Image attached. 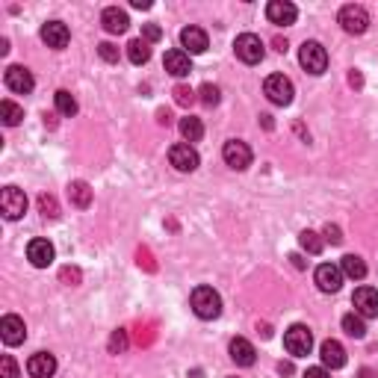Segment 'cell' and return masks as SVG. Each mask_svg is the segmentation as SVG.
I'll list each match as a JSON object with an SVG mask.
<instances>
[{"label":"cell","mask_w":378,"mask_h":378,"mask_svg":"<svg viewBox=\"0 0 378 378\" xmlns=\"http://www.w3.org/2000/svg\"><path fill=\"white\" fill-rule=\"evenodd\" d=\"M175 101L181 104V107H189V104L195 101V92L189 86H175Z\"/></svg>","instance_id":"obj_36"},{"label":"cell","mask_w":378,"mask_h":378,"mask_svg":"<svg viewBox=\"0 0 378 378\" xmlns=\"http://www.w3.org/2000/svg\"><path fill=\"white\" fill-rule=\"evenodd\" d=\"M181 136L186 139L189 145L198 142V139L204 136V124H201V118H195V115H186V118H181Z\"/></svg>","instance_id":"obj_25"},{"label":"cell","mask_w":378,"mask_h":378,"mask_svg":"<svg viewBox=\"0 0 378 378\" xmlns=\"http://www.w3.org/2000/svg\"><path fill=\"white\" fill-rule=\"evenodd\" d=\"M0 378H21V373H18V364L12 355H3L0 357Z\"/></svg>","instance_id":"obj_32"},{"label":"cell","mask_w":378,"mask_h":378,"mask_svg":"<svg viewBox=\"0 0 378 378\" xmlns=\"http://www.w3.org/2000/svg\"><path fill=\"white\" fill-rule=\"evenodd\" d=\"M157 122H160V124H168V122H172V115H168L166 109H160V113H157Z\"/></svg>","instance_id":"obj_41"},{"label":"cell","mask_w":378,"mask_h":378,"mask_svg":"<svg viewBox=\"0 0 378 378\" xmlns=\"http://www.w3.org/2000/svg\"><path fill=\"white\" fill-rule=\"evenodd\" d=\"M98 54H101L104 63H118V47L113 42H101L98 45Z\"/></svg>","instance_id":"obj_35"},{"label":"cell","mask_w":378,"mask_h":378,"mask_svg":"<svg viewBox=\"0 0 378 378\" xmlns=\"http://www.w3.org/2000/svg\"><path fill=\"white\" fill-rule=\"evenodd\" d=\"M322 236H325V243H331V245H340L343 243V234H340V227H337V225H325Z\"/></svg>","instance_id":"obj_37"},{"label":"cell","mask_w":378,"mask_h":378,"mask_svg":"<svg viewBox=\"0 0 378 378\" xmlns=\"http://www.w3.org/2000/svg\"><path fill=\"white\" fill-rule=\"evenodd\" d=\"M340 269H343L346 278H352V281H361V278H366V263L357 254H346L343 260H340Z\"/></svg>","instance_id":"obj_24"},{"label":"cell","mask_w":378,"mask_h":378,"mask_svg":"<svg viewBox=\"0 0 378 378\" xmlns=\"http://www.w3.org/2000/svg\"><path fill=\"white\" fill-rule=\"evenodd\" d=\"M304 378H331V375H328L325 366H307V370H304Z\"/></svg>","instance_id":"obj_39"},{"label":"cell","mask_w":378,"mask_h":378,"mask_svg":"<svg viewBox=\"0 0 378 378\" xmlns=\"http://www.w3.org/2000/svg\"><path fill=\"white\" fill-rule=\"evenodd\" d=\"M222 157H225L227 166L236 168V172H243V168L252 166V148H248L245 142H240V139H231V142H225Z\"/></svg>","instance_id":"obj_9"},{"label":"cell","mask_w":378,"mask_h":378,"mask_svg":"<svg viewBox=\"0 0 378 378\" xmlns=\"http://www.w3.org/2000/svg\"><path fill=\"white\" fill-rule=\"evenodd\" d=\"M192 311L198 320H216L222 313V296H219L213 287H195L192 290Z\"/></svg>","instance_id":"obj_1"},{"label":"cell","mask_w":378,"mask_h":378,"mask_svg":"<svg viewBox=\"0 0 378 378\" xmlns=\"http://www.w3.org/2000/svg\"><path fill=\"white\" fill-rule=\"evenodd\" d=\"M168 160H172L177 172H195L201 157H198V151L189 142H177V145H172V151H168Z\"/></svg>","instance_id":"obj_8"},{"label":"cell","mask_w":378,"mask_h":378,"mask_svg":"<svg viewBox=\"0 0 378 378\" xmlns=\"http://www.w3.org/2000/svg\"><path fill=\"white\" fill-rule=\"evenodd\" d=\"M0 337H3V343H6V346H18V343H24V340H27V325H24L21 316L6 313L3 320H0Z\"/></svg>","instance_id":"obj_11"},{"label":"cell","mask_w":378,"mask_h":378,"mask_svg":"<svg viewBox=\"0 0 378 378\" xmlns=\"http://www.w3.org/2000/svg\"><path fill=\"white\" fill-rule=\"evenodd\" d=\"M124 349H127V331L124 328H118V331H113V337H109V352L122 355Z\"/></svg>","instance_id":"obj_33"},{"label":"cell","mask_w":378,"mask_h":378,"mask_svg":"<svg viewBox=\"0 0 378 378\" xmlns=\"http://www.w3.org/2000/svg\"><path fill=\"white\" fill-rule=\"evenodd\" d=\"M127 59H131L133 65H145L148 59H151V47H148L145 38H133V42L127 45Z\"/></svg>","instance_id":"obj_26"},{"label":"cell","mask_w":378,"mask_h":378,"mask_svg":"<svg viewBox=\"0 0 378 378\" xmlns=\"http://www.w3.org/2000/svg\"><path fill=\"white\" fill-rule=\"evenodd\" d=\"M343 331L355 337V340H364L366 337V322H364V316H357V313H346L343 316Z\"/></svg>","instance_id":"obj_27"},{"label":"cell","mask_w":378,"mask_h":378,"mask_svg":"<svg viewBox=\"0 0 378 378\" xmlns=\"http://www.w3.org/2000/svg\"><path fill=\"white\" fill-rule=\"evenodd\" d=\"M284 349L290 352L293 357L311 355V349H313L311 328H307V325H290V328H287V334H284Z\"/></svg>","instance_id":"obj_2"},{"label":"cell","mask_w":378,"mask_h":378,"mask_svg":"<svg viewBox=\"0 0 378 378\" xmlns=\"http://www.w3.org/2000/svg\"><path fill=\"white\" fill-rule=\"evenodd\" d=\"M68 38H71V33H68V27L63 21H47L42 27V42L47 47H54V51H63L68 45Z\"/></svg>","instance_id":"obj_17"},{"label":"cell","mask_w":378,"mask_h":378,"mask_svg":"<svg viewBox=\"0 0 378 378\" xmlns=\"http://www.w3.org/2000/svg\"><path fill=\"white\" fill-rule=\"evenodd\" d=\"M340 24H343L346 33L361 36V33H366V27H370V12L357 3H349V6L340 9Z\"/></svg>","instance_id":"obj_7"},{"label":"cell","mask_w":378,"mask_h":378,"mask_svg":"<svg viewBox=\"0 0 378 378\" xmlns=\"http://www.w3.org/2000/svg\"><path fill=\"white\" fill-rule=\"evenodd\" d=\"M266 18L278 27H287V24H296L298 9L290 3V0H272V3L266 6Z\"/></svg>","instance_id":"obj_14"},{"label":"cell","mask_w":378,"mask_h":378,"mask_svg":"<svg viewBox=\"0 0 378 378\" xmlns=\"http://www.w3.org/2000/svg\"><path fill=\"white\" fill-rule=\"evenodd\" d=\"M349 83H352V86H361V83H364V80H361V74H355V71H352V74H349Z\"/></svg>","instance_id":"obj_43"},{"label":"cell","mask_w":378,"mask_h":378,"mask_svg":"<svg viewBox=\"0 0 378 378\" xmlns=\"http://www.w3.org/2000/svg\"><path fill=\"white\" fill-rule=\"evenodd\" d=\"M27 373L33 378H54L56 373V357L51 352H36L33 357L27 361Z\"/></svg>","instance_id":"obj_16"},{"label":"cell","mask_w":378,"mask_h":378,"mask_svg":"<svg viewBox=\"0 0 378 378\" xmlns=\"http://www.w3.org/2000/svg\"><path fill=\"white\" fill-rule=\"evenodd\" d=\"M231 361L236 364V366H252L254 361H257V352H254V346L245 340V337H234L231 340Z\"/></svg>","instance_id":"obj_20"},{"label":"cell","mask_w":378,"mask_h":378,"mask_svg":"<svg viewBox=\"0 0 378 378\" xmlns=\"http://www.w3.org/2000/svg\"><path fill=\"white\" fill-rule=\"evenodd\" d=\"M263 92H266V98H269L272 104L287 107V104H293L296 89H293V83H290V77H284V74H269V77H266V83H263Z\"/></svg>","instance_id":"obj_3"},{"label":"cell","mask_w":378,"mask_h":378,"mask_svg":"<svg viewBox=\"0 0 378 378\" xmlns=\"http://www.w3.org/2000/svg\"><path fill=\"white\" fill-rule=\"evenodd\" d=\"M54 104H56V113L59 115H68L71 118L77 113V101H74V95L71 92H65V89H59V92L54 95Z\"/></svg>","instance_id":"obj_28"},{"label":"cell","mask_w":378,"mask_h":378,"mask_svg":"<svg viewBox=\"0 0 378 378\" xmlns=\"http://www.w3.org/2000/svg\"><path fill=\"white\" fill-rule=\"evenodd\" d=\"M0 210H3L9 222L21 219L27 213V195L18 186H3V192H0Z\"/></svg>","instance_id":"obj_6"},{"label":"cell","mask_w":378,"mask_h":378,"mask_svg":"<svg viewBox=\"0 0 378 378\" xmlns=\"http://www.w3.org/2000/svg\"><path fill=\"white\" fill-rule=\"evenodd\" d=\"M290 260H293V266H296V269H302V266H304V260H302V257H298V254H293Z\"/></svg>","instance_id":"obj_44"},{"label":"cell","mask_w":378,"mask_h":378,"mask_svg":"<svg viewBox=\"0 0 378 378\" xmlns=\"http://www.w3.org/2000/svg\"><path fill=\"white\" fill-rule=\"evenodd\" d=\"M38 210H42L47 219H56L59 216V204H56V198L54 195H38Z\"/></svg>","instance_id":"obj_31"},{"label":"cell","mask_w":378,"mask_h":378,"mask_svg":"<svg viewBox=\"0 0 378 378\" xmlns=\"http://www.w3.org/2000/svg\"><path fill=\"white\" fill-rule=\"evenodd\" d=\"M27 257H30V263H33L36 269H45V266L54 263L56 252H54V245L47 243V240H30V245H27Z\"/></svg>","instance_id":"obj_15"},{"label":"cell","mask_w":378,"mask_h":378,"mask_svg":"<svg viewBox=\"0 0 378 378\" xmlns=\"http://www.w3.org/2000/svg\"><path fill=\"white\" fill-rule=\"evenodd\" d=\"M63 281H71V284H77V281H80V272L71 269V266H65V269H63Z\"/></svg>","instance_id":"obj_40"},{"label":"cell","mask_w":378,"mask_h":378,"mask_svg":"<svg viewBox=\"0 0 378 378\" xmlns=\"http://www.w3.org/2000/svg\"><path fill=\"white\" fill-rule=\"evenodd\" d=\"M234 51H236V56H240L245 65H257V63L263 59L266 47H263V42H260V36H254V33H243V36H236Z\"/></svg>","instance_id":"obj_5"},{"label":"cell","mask_w":378,"mask_h":378,"mask_svg":"<svg viewBox=\"0 0 378 378\" xmlns=\"http://www.w3.org/2000/svg\"><path fill=\"white\" fill-rule=\"evenodd\" d=\"M198 95H201L204 107H216L219 104V86H213V83H204L201 89H198Z\"/></svg>","instance_id":"obj_34"},{"label":"cell","mask_w":378,"mask_h":378,"mask_svg":"<svg viewBox=\"0 0 378 378\" xmlns=\"http://www.w3.org/2000/svg\"><path fill=\"white\" fill-rule=\"evenodd\" d=\"M275 51H281V54H287V42H284V38H275Z\"/></svg>","instance_id":"obj_42"},{"label":"cell","mask_w":378,"mask_h":378,"mask_svg":"<svg viewBox=\"0 0 378 378\" xmlns=\"http://www.w3.org/2000/svg\"><path fill=\"white\" fill-rule=\"evenodd\" d=\"M298 245H302L307 254H320L325 248V240L316 231H302V234H298Z\"/></svg>","instance_id":"obj_29"},{"label":"cell","mask_w":378,"mask_h":378,"mask_svg":"<svg viewBox=\"0 0 378 378\" xmlns=\"http://www.w3.org/2000/svg\"><path fill=\"white\" fill-rule=\"evenodd\" d=\"M298 63H302L304 71L311 74H322L328 68V51L320 42H304L302 51H298Z\"/></svg>","instance_id":"obj_4"},{"label":"cell","mask_w":378,"mask_h":378,"mask_svg":"<svg viewBox=\"0 0 378 378\" xmlns=\"http://www.w3.org/2000/svg\"><path fill=\"white\" fill-rule=\"evenodd\" d=\"M0 115H3V124L15 127L24 118V109L18 107V104H12V101H3V104H0Z\"/></svg>","instance_id":"obj_30"},{"label":"cell","mask_w":378,"mask_h":378,"mask_svg":"<svg viewBox=\"0 0 378 378\" xmlns=\"http://www.w3.org/2000/svg\"><path fill=\"white\" fill-rule=\"evenodd\" d=\"M68 198H71L74 207L86 210V207L92 204V189H89L86 181H71V184H68Z\"/></svg>","instance_id":"obj_23"},{"label":"cell","mask_w":378,"mask_h":378,"mask_svg":"<svg viewBox=\"0 0 378 378\" xmlns=\"http://www.w3.org/2000/svg\"><path fill=\"white\" fill-rule=\"evenodd\" d=\"M163 65H166V71L172 77H186L189 71H192V63H189L186 51H168L163 56Z\"/></svg>","instance_id":"obj_22"},{"label":"cell","mask_w":378,"mask_h":378,"mask_svg":"<svg viewBox=\"0 0 378 378\" xmlns=\"http://www.w3.org/2000/svg\"><path fill=\"white\" fill-rule=\"evenodd\" d=\"M142 36H145V42L151 45V42H160V38H163V30L157 27V24H145L142 27Z\"/></svg>","instance_id":"obj_38"},{"label":"cell","mask_w":378,"mask_h":378,"mask_svg":"<svg viewBox=\"0 0 378 378\" xmlns=\"http://www.w3.org/2000/svg\"><path fill=\"white\" fill-rule=\"evenodd\" d=\"M101 24L107 33H113V36H122L127 27H131V18H127L124 9H118V6H109L104 9V15H101Z\"/></svg>","instance_id":"obj_19"},{"label":"cell","mask_w":378,"mask_h":378,"mask_svg":"<svg viewBox=\"0 0 378 378\" xmlns=\"http://www.w3.org/2000/svg\"><path fill=\"white\" fill-rule=\"evenodd\" d=\"M181 45L186 47V54H204L207 51V33L201 27H184L181 30Z\"/></svg>","instance_id":"obj_21"},{"label":"cell","mask_w":378,"mask_h":378,"mask_svg":"<svg viewBox=\"0 0 378 378\" xmlns=\"http://www.w3.org/2000/svg\"><path fill=\"white\" fill-rule=\"evenodd\" d=\"M313 278H316V287H320L322 293H337L343 287V269L334 263H322Z\"/></svg>","instance_id":"obj_13"},{"label":"cell","mask_w":378,"mask_h":378,"mask_svg":"<svg viewBox=\"0 0 378 378\" xmlns=\"http://www.w3.org/2000/svg\"><path fill=\"white\" fill-rule=\"evenodd\" d=\"M320 357H322L325 370H340V366H346V349L340 340H325L320 346Z\"/></svg>","instance_id":"obj_18"},{"label":"cell","mask_w":378,"mask_h":378,"mask_svg":"<svg viewBox=\"0 0 378 378\" xmlns=\"http://www.w3.org/2000/svg\"><path fill=\"white\" fill-rule=\"evenodd\" d=\"M133 6H136V9H151V3H148V0H133Z\"/></svg>","instance_id":"obj_45"},{"label":"cell","mask_w":378,"mask_h":378,"mask_svg":"<svg viewBox=\"0 0 378 378\" xmlns=\"http://www.w3.org/2000/svg\"><path fill=\"white\" fill-rule=\"evenodd\" d=\"M3 80H6V86L12 89V92H18V95H30V92H33V86H36L33 74H30L24 65H9L6 74H3Z\"/></svg>","instance_id":"obj_12"},{"label":"cell","mask_w":378,"mask_h":378,"mask_svg":"<svg viewBox=\"0 0 378 378\" xmlns=\"http://www.w3.org/2000/svg\"><path fill=\"white\" fill-rule=\"evenodd\" d=\"M352 302H355V313L364 316V320H375L378 316V290H373V287H357Z\"/></svg>","instance_id":"obj_10"},{"label":"cell","mask_w":378,"mask_h":378,"mask_svg":"<svg viewBox=\"0 0 378 378\" xmlns=\"http://www.w3.org/2000/svg\"><path fill=\"white\" fill-rule=\"evenodd\" d=\"M231 378H234V375H231Z\"/></svg>","instance_id":"obj_46"}]
</instances>
